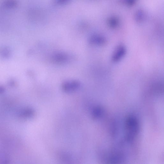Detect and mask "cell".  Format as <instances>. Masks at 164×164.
<instances>
[{"instance_id": "cell-4", "label": "cell", "mask_w": 164, "mask_h": 164, "mask_svg": "<svg viewBox=\"0 0 164 164\" xmlns=\"http://www.w3.org/2000/svg\"><path fill=\"white\" fill-rule=\"evenodd\" d=\"M102 110L101 108L100 107H96L93 109L92 115L94 118H98L102 116Z\"/></svg>"}, {"instance_id": "cell-3", "label": "cell", "mask_w": 164, "mask_h": 164, "mask_svg": "<svg viewBox=\"0 0 164 164\" xmlns=\"http://www.w3.org/2000/svg\"><path fill=\"white\" fill-rule=\"evenodd\" d=\"M35 113V111L32 109L28 108L22 111L20 115L24 117L30 118L33 116Z\"/></svg>"}, {"instance_id": "cell-1", "label": "cell", "mask_w": 164, "mask_h": 164, "mask_svg": "<svg viewBox=\"0 0 164 164\" xmlns=\"http://www.w3.org/2000/svg\"><path fill=\"white\" fill-rule=\"evenodd\" d=\"M79 86L80 83L77 81H69L63 84V89L65 92H71L77 89Z\"/></svg>"}, {"instance_id": "cell-8", "label": "cell", "mask_w": 164, "mask_h": 164, "mask_svg": "<svg viewBox=\"0 0 164 164\" xmlns=\"http://www.w3.org/2000/svg\"><path fill=\"white\" fill-rule=\"evenodd\" d=\"M111 21H112L110 22V24L111 26H116L117 24V21H115V20H112Z\"/></svg>"}, {"instance_id": "cell-7", "label": "cell", "mask_w": 164, "mask_h": 164, "mask_svg": "<svg viewBox=\"0 0 164 164\" xmlns=\"http://www.w3.org/2000/svg\"><path fill=\"white\" fill-rule=\"evenodd\" d=\"M70 0H56V2L59 5H64L69 2Z\"/></svg>"}, {"instance_id": "cell-6", "label": "cell", "mask_w": 164, "mask_h": 164, "mask_svg": "<svg viewBox=\"0 0 164 164\" xmlns=\"http://www.w3.org/2000/svg\"><path fill=\"white\" fill-rule=\"evenodd\" d=\"M54 58L56 61L60 62L66 60L67 58L63 54H59H59L56 55Z\"/></svg>"}, {"instance_id": "cell-2", "label": "cell", "mask_w": 164, "mask_h": 164, "mask_svg": "<svg viewBox=\"0 0 164 164\" xmlns=\"http://www.w3.org/2000/svg\"><path fill=\"white\" fill-rule=\"evenodd\" d=\"M126 53V49L124 46H121L118 47L113 54V60L115 62L119 61L124 57Z\"/></svg>"}, {"instance_id": "cell-5", "label": "cell", "mask_w": 164, "mask_h": 164, "mask_svg": "<svg viewBox=\"0 0 164 164\" xmlns=\"http://www.w3.org/2000/svg\"><path fill=\"white\" fill-rule=\"evenodd\" d=\"M91 40L92 43L96 44H100L104 42V40L102 37L96 36L91 37Z\"/></svg>"}, {"instance_id": "cell-9", "label": "cell", "mask_w": 164, "mask_h": 164, "mask_svg": "<svg viewBox=\"0 0 164 164\" xmlns=\"http://www.w3.org/2000/svg\"><path fill=\"white\" fill-rule=\"evenodd\" d=\"M128 3L130 5H132L135 2V0H127Z\"/></svg>"}]
</instances>
